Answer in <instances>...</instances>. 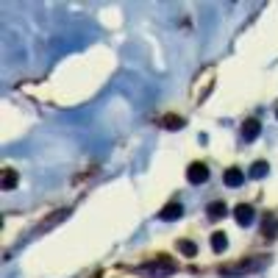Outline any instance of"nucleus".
I'll use <instances>...</instances> for the list:
<instances>
[{
  "mask_svg": "<svg viewBox=\"0 0 278 278\" xmlns=\"http://www.w3.org/2000/svg\"><path fill=\"white\" fill-rule=\"evenodd\" d=\"M186 181L189 184H206L208 181V167L203 162H192L186 167Z\"/></svg>",
  "mask_w": 278,
  "mask_h": 278,
  "instance_id": "1",
  "label": "nucleus"
},
{
  "mask_svg": "<svg viewBox=\"0 0 278 278\" xmlns=\"http://www.w3.org/2000/svg\"><path fill=\"white\" fill-rule=\"evenodd\" d=\"M184 214V206L178 203V200H170L162 211H159V220H164V223H173V220H181Z\"/></svg>",
  "mask_w": 278,
  "mask_h": 278,
  "instance_id": "2",
  "label": "nucleus"
},
{
  "mask_svg": "<svg viewBox=\"0 0 278 278\" xmlns=\"http://www.w3.org/2000/svg\"><path fill=\"white\" fill-rule=\"evenodd\" d=\"M145 273H150V276H170V273H175V264L167 259H159L153 261V264H148V267H142Z\"/></svg>",
  "mask_w": 278,
  "mask_h": 278,
  "instance_id": "3",
  "label": "nucleus"
},
{
  "mask_svg": "<svg viewBox=\"0 0 278 278\" xmlns=\"http://www.w3.org/2000/svg\"><path fill=\"white\" fill-rule=\"evenodd\" d=\"M234 220L239 223V226H251L253 223V206H248V203H236L234 206Z\"/></svg>",
  "mask_w": 278,
  "mask_h": 278,
  "instance_id": "4",
  "label": "nucleus"
},
{
  "mask_svg": "<svg viewBox=\"0 0 278 278\" xmlns=\"http://www.w3.org/2000/svg\"><path fill=\"white\" fill-rule=\"evenodd\" d=\"M223 181H226V186L236 189V186H242V184H245V173L239 170V167H228L226 175H223Z\"/></svg>",
  "mask_w": 278,
  "mask_h": 278,
  "instance_id": "5",
  "label": "nucleus"
},
{
  "mask_svg": "<svg viewBox=\"0 0 278 278\" xmlns=\"http://www.w3.org/2000/svg\"><path fill=\"white\" fill-rule=\"evenodd\" d=\"M261 134V122L256 120V117H251V120H245L242 122V137L248 139V142H253V139Z\"/></svg>",
  "mask_w": 278,
  "mask_h": 278,
  "instance_id": "6",
  "label": "nucleus"
},
{
  "mask_svg": "<svg viewBox=\"0 0 278 278\" xmlns=\"http://www.w3.org/2000/svg\"><path fill=\"white\" fill-rule=\"evenodd\" d=\"M226 211H228V206L223 203V200H211V203L206 206L208 220H223V217H226Z\"/></svg>",
  "mask_w": 278,
  "mask_h": 278,
  "instance_id": "7",
  "label": "nucleus"
},
{
  "mask_svg": "<svg viewBox=\"0 0 278 278\" xmlns=\"http://www.w3.org/2000/svg\"><path fill=\"white\" fill-rule=\"evenodd\" d=\"M261 236H264V239H276L278 236V217H264V223H261Z\"/></svg>",
  "mask_w": 278,
  "mask_h": 278,
  "instance_id": "8",
  "label": "nucleus"
},
{
  "mask_svg": "<svg viewBox=\"0 0 278 278\" xmlns=\"http://www.w3.org/2000/svg\"><path fill=\"white\" fill-rule=\"evenodd\" d=\"M162 125H164L167 131H178V128H184V117H178V114H164V117H162Z\"/></svg>",
  "mask_w": 278,
  "mask_h": 278,
  "instance_id": "9",
  "label": "nucleus"
},
{
  "mask_svg": "<svg viewBox=\"0 0 278 278\" xmlns=\"http://www.w3.org/2000/svg\"><path fill=\"white\" fill-rule=\"evenodd\" d=\"M17 181H20L17 170L6 167V170H3V189H14V186H17Z\"/></svg>",
  "mask_w": 278,
  "mask_h": 278,
  "instance_id": "10",
  "label": "nucleus"
},
{
  "mask_svg": "<svg viewBox=\"0 0 278 278\" xmlns=\"http://www.w3.org/2000/svg\"><path fill=\"white\" fill-rule=\"evenodd\" d=\"M226 248H228V236L223 234V231H217V234H211V251L223 253Z\"/></svg>",
  "mask_w": 278,
  "mask_h": 278,
  "instance_id": "11",
  "label": "nucleus"
},
{
  "mask_svg": "<svg viewBox=\"0 0 278 278\" xmlns=\"http://www.w3.org/2000/svg\"><path fill=\"white\" fill-rule=\"evenodd\" d=\"M267 173H270V164H267V162H256V164L251 167V178H264Z\"/></svg>",
  "mask_w": 278,
  "mask_h": 278,
  "instance_id": "12",
  "label": "nucleus"
},
{
  "mask_svg": "<svg viewBox=\"0 0 278 278\" xmlns=\"http://www.w3.org/2000/svg\"><path fill=\"white\" fill-rule=\"evenodd\" d=\"M178 251H181L184 256H195V253H198V245L189 242V239H181V242H178Z\"/></svg>",
  "mask_w": 278,
  "mask_h": 278,
  "instance_id": "13",
  "label": "nucleus"
},
{
  "mask_svg": "<svg viewBox=\"0 0 278 278\" xmlns=\"http://www.w3.org/2000/svg\"><path fill=\"white\" fill-rule=\"evenodd\" d=\"M276 117H278V112H276Z\"/></svg>",
  "mask_w": 278,
  "mask_h": 278,
  "instance_id": "14",
  "label": "nucleus"
}]
</instances>
